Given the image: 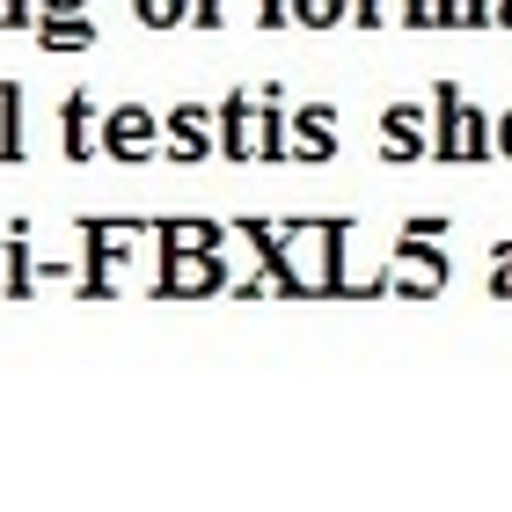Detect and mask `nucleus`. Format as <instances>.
I'll use <instances>...</instances> for the list:
<instances>
[{
	"label": "nucleus",
	"mask_w": 512,
	"mask_h": 512,
	"mask_svg": "<svg viewBox=\"0 0 512 512\" xmlns=\"http://www.w3.org/2000/svg\"><path fill=\"white\" fill-rule=\"evenodd\" d=\"M147 139H154V118H147V110H125V118L110 125V147H118V154H147Z\"/></svg>",
	"instance_id": "3"
},
{
	"label": "nucleus",
	"mask_w": 512,
	"mask_h": 512,
	"mask_svg": "<svg viewBox=\"0 0 512 512\" xmlns=\"http://www.w3.org/2000/svg\"><path fill=\"white\" fill-rule=\"evenodd\" d=\"M498 15H505V22H512V0H498Z\"/></svg>",
	"instance_id": "11"
},
{
	"label": "nucleus",
	"mask_w": 512,
	"mask_h": 512,
	"mask_svg": "<svg viewBox=\"0 0 512 512\" xmlns=\"http://www.w3.org/2000/svg\"><path fill=\"white\" fill-rule=\"evenodd\" d=\"M227 147H235V154H278V132H271L264 118H249V110H242L235 132H227Z\"/></svg>",
	"instance_id": "2"
},
{
	"label": "nucleus",
	"mask_w": 512,
	"mask_h": 512,
	"mask_svg": "<svg viewBox=\"0 0 512 512\" xmlns=\"http://www.w3.org/2000/svg\"><path fill=\"white\" fill-rule=\"evenodd\" d=\"M169 242H176V249H205V242H213V227H205V220H183Z\"/></svg>",
	"instance_id": "7"
},
{
	"label": "nucleus",
	"mask_w": 512,
	"mask_h": 512,
	"mask_svg": "<svg viewBox=\"0 0 512 512\" xmlns=\"http://www.w3.org/2000/svg\"><path fill=\"white\" fill-rule=\"evenodd\" d=\"M52 8H81V0H52Z\"/></svg>",
	"instance_id": "12"
},
{
	"label": "nucleus",
	"mask_w": 512,
	"mask_h": 512,
	"mask_svg": "<svg viewBox=\"0 0 512 512\" xmlns=\"http://www.w3.org/2000/svg\"><path fill=\"white\" fill-rule=\"evenodd\" d=\"M498 147H505V154H512V118H505V132H498Z\"/></svg>",
	"instance_id": "10"
},
{
	"label": "nucleus",
	"mask_w": 512,
	"mask_h": 512,
	"mask_svg": "<svg viewBox=\"0 0 512 512\" xmlns=\"http://www.w3.org/2000/svg\"><path fill=\"white\" fill-rule=\"evenodd\" d=\"M213 286H220V271L205 264L198 249H176V286L169 293H213Z\"/></svg>",
	"instance_id": "1"
},
{
	"label": "nucleus",
	"mask_w": 512,
	"mask_h": 512,
	"mask_svg": "<svg viewBox=\"0 0 512 512\" xmlns=\"http://www.w3.org/2000/svg\"><path fill=\"white\" fill-rule=\"evenodd\" d=\"M293 15H300V22H337L344 0H293Z\"/></svg>",
	"instance_id": "6"
},
{
	"label": "nucleus",
	"mask_w": 512,
	"mask_h": 512,
	"mask_svg": "<svg viewBox=\"0 0 512 512\" xmlns=\"http://www.w3.org/2000/svg\"><path fill=\"white\" fill-rule=\"evenodd\" d=\"M454 161H469V154H483V132H476V118L469 110H447V139H439Z\"/></svg>",
	"instance_id": "4"
},
{
	"label": "nucleus",
	"mask_w": 512,
	"mask_h": 512,
	"mask_svg": "<svg viewBox=\"0 0 512 512\" xmlns=\"http://www.w3.org/2000/svg\"><path fill=\"white\" fill-rule=\"evenodd\" d=\"M139 15L147 22H183V0H139Z\"/></svg>",
	"instance_id": "8"
},
{
	"label": "nucleus",
	"mask_w": 512,
	"mask_h": 512,
	"mask_svg": "<svg viewBox=\"0 0 512 512\" xmlns=\"http://www.w3.org/2000/svg\"><path fill=\"white\" fill-rule=\"evenodd\" d=\"M498 293H512V256H505V264H498Z\"/></svg>",
	"instance_id": "9"
},
{
	"label": "nucleus",
	"mask_w": 512,
	"mask_h": 512,
	"mask_svg": "<svg viewBox=\"0 0 512 512\" xmlns=\"http://www.w3.org/2000/svg\"><path fill=\"white\" fill-rule=\"evenodd\" d=\"M381 139H388V154H403V161L417 154V132H410V118H388V125H381Z\"/></svg>",
	"instance_id": "5"
}]
</instances>
